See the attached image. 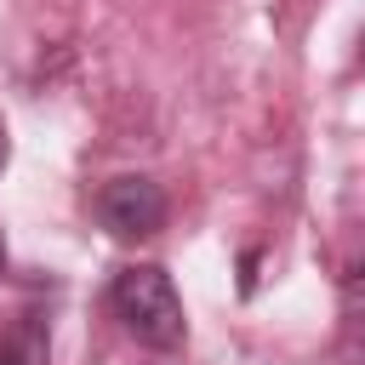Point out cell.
I'll return each mask as SVG.
<instances>
[{
  "instance_id": "1",
  "label": "cell",
  "mask_w": 365,
  "mask_h": 365,
  "mask_svg": "<svg viewBox=\"0 0 365 365\" xmlns=\"http://www.w3.org/2000/svg\"><path fill=\"white\" fill-rule=\"evenodd\" d=\"M108 302H114L120 325H125L143 348H160V354H165V348H177L182 331H188V319H182V297H177L171 274L154 268V262H131V268H120L114 285H108Z\"/></svg>"
},
{
  "instance_id": "2",
  "label": "cell",
  "mask_w": 365,
  "mask_h": 365,
  "mask_svg": "<svg viewBox=\"0 0 365 365\" xmlns=\"http://www.w3.org/2000/svg\"><path fill=\"white\" fill-rule=\"evenodd\" d=\"M97 217L114 240H148L165 228V188L154 177H114L97 194Z\"/></svg>"
},
{
  "instance_id": "3",
  "label": "cell",
  "mask_w": 365,
  "mask_h": 365,
  "mask_svg": "<svg viewBox=\"0 0 365 365\" xmlns=\"http://www.w3.org/2000/svg\"><path fill=\"white\" fill-rule=\"evenodd\" d=\"M0 365H29V354L17 342H0Z\"/></svg>"
},
{
  "instance_id": "4",
  "label": "cell",
  "mask_w": 365,
  "mask_h": 365,
  "mask_svg": "<svg viewBox=\"0 0 365 365\" xmlns=\"http://www.w3.org/2000/svg\"><path fill=\"white\" fill-rule=\"evenodd\" d=\"M6 154H11V137H6V120H0V171H6Z\"/></svg>"
},
{
  "instance_id": "5",
  "label": "cell",
  "mask_w": 365,
  "mask_h": 365,
  "mask_svg": "<svg viewBox=\"0 0 365 365\" xmlns=\"http://www.w3.org/2000/svg\"><path fill=\"white\" fill-rule=\"evenodd\" d=\"M348 285H354V291H359V297H365V268H359V274H354V279H348Z\"/></svg>"
},
{
  "instance_id": "6",
  "label": "cell",
  "mask_w": 365,
  "mask_h": 365,
  "mask_svg": "<svg viewBox=\"0 0 365 365\" xmlns=\"http://www.w3.org/2000/svg\"><path fill=\"white\" fill-rule=\"evenodd\" d=\"M0 274H6V240H0Z\"/></svg>"
}]
</instances>
